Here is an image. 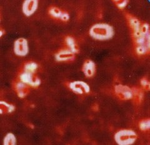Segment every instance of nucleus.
<instances>
[{"mask_svg":"<svg viewBox=\"0 0 150 145\" xmlns=\"http://www.w3.org/2000/svg\"><path fill=\"white\" fill-rule=\"evenodd\" d=\"M114 90L115 95L121 100L126 101L132 99V89L130 87L120 84L115 86Z\"/></svg>","mask_w":150,"mask_h":145,"instance_id":"nucleus-7","label":"nucleus"},{"mask_svg":"<svg viewBox=\"0 0 150 145\" xmlns=\"http://www.w3.org/2000/svg\"><path fill=\"white\" fill-rule=\"evenodd\" d=\"M132 89V100L136 105H139L142 103L144 98V93L142 88H133Z\"/></svg>","mask_w":150,"mask_h":145,"instance_id":"nucleus-14","label":"nucleus"},{"mask_svg":"<svg viewBox=\"0 0 150 145\" xmlns=\"http://www.w3.org/2000/svg\"><path fill=\"white\" fill-rule=\"evenodd\" d=\"M64 42L66 46H67L66 48H67L71 51L74 54L79 52V49L78 45L76 43V41L73 36H67L65 38Z\"/></svg>","mask_w":150,"mask_h":145,"instance_id":"nucleus-13","label":"nucleus"},{"mask_svg":"<svg viewBox=\"0 0 150 145\" xmlns=\"http://www.w3.org/2000/svg\"><path fill=\"white\" fill-rule=\"evenodd\" d=\"M3 145H16V138L12 133H8L3 139Z\"/></svg>","mask_w":150,"mask_h":145,"instance_id":"nucleus-18","label":"nucleus"},{"mask_svg":"<svg viewBox=\"0 0 150 145\" xmlns=\"http://www.w3.org/2000/svg\"><path fill=\"white\" fill-rule=\"evenodd\" d=\"M126 19L128 20L129 26H130V28L131 29V30H132V33L141 30L142 24L137 18L129 15V14H126Z\"/></svg>","mask_w":150,"mask_h":145,"instance_id":"nucleus-12","label":"nucleus"},{"mask_svg":"<svg viewBox=\"0 0 150 145\" xmlns=\"http://www.w3.org/2000/svg\"><path fill=\"white\" fill-rule=\"evenodd\" d=\"M4 31L3 29L0 28V38H1V37L4 35Z\"/></svg>","mask_w":150,"mask_h":145,"instance_id":"nucleus-23","label":"nucleus"},{"mask_svg":"<svg viewBox=\"0 0 150 145\" xmlns=\"http://www.w3.org/2000/svg\"><path fill=\"white\" fill-rule=\"evenodd\" d=\"M63 11L61 10L57 6H51L48 9V14L53 18H56V19H61L63 15Z\"/></svg>","mask_w":150,"mask_h":145,"instance_id":"nucleus-17","label":"nucleus"},{"mask_svg":"<svg viewBox=\"0 0 150 145\" xmlns=\"http://www.w3.org/2000/svg\"><path fill=\"white\" fill-rule=\"evenodd\" d=\"M89 34L91 38L96 40L106 41L113 37L115 31L113 28L108 24L97 23L91 26Z\"/></svg>","mask_w":150,"mask_h":145,"instance_id":"nucleus-2","label":"nucleus"},{"mask_svg":"<svg viewBox=\"0 0 150 145\" xmlns=\"http://www.w3.org/2000/svg\"><path fill=\"white\" fill-rule=\"evenodd\" d=\"M19 81L26 84L31 88H36L41 85V79L36 75V74L21 71L19 74L18 79Z\"/></svg>","mask_w":150,"mask_h":145,"instance_id":"nucleus-4","label":"nucleus"},{"mask_svg":"<svg viewBox=\"0 0 150 145\" xmlns=\"http://www.w3.org/2000/svg\"><path fill=\"white\" fill-rule=\"evenodd\" d=\"M14 90L16 93L17 95L21 98H25L30 92L31 88L26 84L19 81L18 79L15 81L13 83Z\"/></svg>","mask_w":150,"mask_h":145,"instance_id":"nucleus-9","label":"nucleus"},{"mask_svg":"<svg viewBox=\"0 0 150 145\" xmlns=\"http://www.w3.org/2000/svg\"><path fill=\"white\" fill-rule=\"evenodd\" d=\"M39 66L36 62L30 61V62H26L23 64L21 71H26L28 73L36 74L38 70Z\"/></svg>","mask_w":150,"mask_h":145,"instance_id":"nucleus-15","label":"nucleus"},{"mask_svg":"<svg viewBox=\"0 0 150 145\" xmlns=\"http://www.w3.org/2000/svg\"><path fill=\"white\" fill-rule=\"evenodd\" d=\"M96 66L95 62L92 60L87 59L83 63L82 67V71L87 78H92L96 74Z\"/></svg>","mask_w":150,"mask_h":145,"instance_id":"nucleus-11","label":"nucleus"},{"mask_svg":"<svg viewBox=\"0 0 150 145\" xmlns=\"http://www.w3.org/2000/svg\"><path fill=\"white\" fill-rule=\"evenodd\" d=\"M140 83H141V85H142L143 88L144 90H146L147 91L149 90L150 83H149V80L146 77H144L142 79H141Z\"/></svg>","mask_w":150,"mask_h":145,"instance_id":"nucleus-20","label":"nucleus"},{"mask_svg":"<svg viewBox=\"0 0 150 145\" xmlns=\"http://www.w3.org/2000/svg\"><path fill=\"white\" fill-rule=\"evenodd\" d=\"M113 2L116 4V6L118 7L120 9L125 8L128 3V1H125V0H122V1L116 0V1H113Z\"/></svg>","mask_w":150,"mask_h":145,"instance_id":"nucleus-21","label":"nucleus"},{"mask_svg":"<svg viewBox=\"0 0 150 145\" xmlns=\"http://www.w3.org/2000/svg\"><path fill=\"white\" fill-rule=\"evenodd\" d=\"M55 58L60 62H73L75 59V54L67 48H63L59 50L55 54Z\"/></svg>","mask_w":150,"mask_h":145,"instance_id":"nucleus-8","label":"nucleus"},{"mask_svg":"<svg viewBox=\"0 0 150 145\" xmlns=\"http://www.w3.org/2000/svg\"><path fill=\"white\" fill-rule=\"evenodd\" d=\"M139 129L142 132H147L150 128V120L149 118L143 119L141 120L138 123Z\"/></svg>","mask_w":150,"mask_h":145,"instance_id":"nucleus-19","label":"nucleus"},{"mask_svg":"<svg viewBox=\"0 0 150 145\" xmlns=\"http://www.w3.org/2000/svg\"><path fill=\"white\" fill-rule=\"evenodd\" d=\"M60 20L64 22L68 21L69 20V15L68 14V13L67 11H63V15L62 17H61Z\"/></svg>","mask_w":150,"mask_h":145,"instance_id":"nucleus-22","label":"nucleus"},{"mask_svg":"<svg viewBox=\"0 0 150 145\" xmlns=\"http://www.w3.org/2000/svg\"><path fill=\"white\" fill-rule=\"evenodd\" d=\"M137 139V133L130 129L118 130L114 135V139L118 145H132Z\"/></svg>","mask_w":150,"mask_h":145,"instance_id":"nucleus-3","label":"nucleus"},{"mask_svg":"<svg viewBox=\"0 0 150 145\" xmlns=\"http://www.w3.org/2000/svg\"><path fill=\"white\" fill-rule=\"evenodd\" d=\"M68 87L75 94L84 95L90 92V87L83 81H74L68 83Z\"/></svg>","mask_w":150,"mask_h":145,"instance_id":"nucleus-5","label":"nucleus"},{"mask_svg":"<svg viewBox=\"0 0 150 145\" xmlns=\"http://www.w3.org/2000/svg\"><path fill=\"white\" fill-rule=\"evenodd\" d=\"M14 52L18 57H26L29 52V46L27 40L24 38L17 39L14 43Z\"/></svg>","mask_w":150,"mask_h":145,"instance_id":"nucleus-6","label":"nucleus"},{"mask_svg":"<svg viewBox=\"0 0 150 145\" xmlns=\"http://www.w3.org/2000/svg\"><path fill=\"white\" fill-rule=\"evenodd\" d=\"M15 110V107L13 105L8 103L4 101H0V114L11 113Z\"/></svg>","mask_w":150,"mask_h":145,"instance_id":"nucleus-16","label":"nucleus"},{"mask_svg":"<svg viewBox=\"0 0 150 145\" xmlns=\"http://www.w3.org/2000/svg\"><path fill=\"white\" fill-rule=\"evenodd\" d=\"M0 21H1V17H0Z\"/></svg>","mask_w":150,"mask_h":145,"instance_id":"nucleus-24","label":"nucleus"},{"mask_svg":"<svg viewBox=\"0 0 150 145\" xmlns=\"http://www.w3.org/2000/svg\"><path fill=\"white\" fill-rule=\"evenodd\" d=\"M38 1L26 0L23 4V12L26 16H31L36 12L38 6Z\"/></svg>","mask_w":150,"mask_h":145,"instance_id":"nucleus-10","label":"nucleus"},{"mask_svg":"<svg viewBox=\"0 0 150 145\" xmlns=\"http://www.w3.org/2000/svg\"><path fill=\"white\" fill-rule=\"evenodd\" d=\"M135 45L136 52L139 55H145L149 53L150 50V33L148 23L142 25V33L133 40Z\"/></svg>","mask_w":150,"mask_h":145,"instance_id":"nucleus-1","label":"nucleus"}]
</instances>
